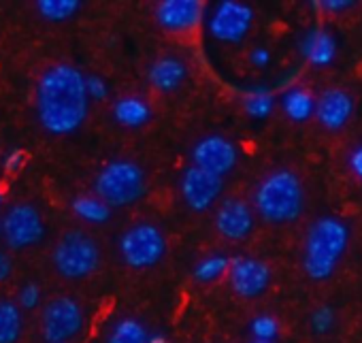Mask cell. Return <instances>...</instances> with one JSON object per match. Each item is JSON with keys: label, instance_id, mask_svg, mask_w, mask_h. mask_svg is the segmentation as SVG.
Listing matches in <instances>:
<instances>
[{"label": "cell", "instance_id": "obj_1", "mask_svg": "<svg viewBox=\"0 0 362 343\" xmlns=\"http://www.w3.org/2000/svg\"><path fill=\"white\" fill-rule=\"evenodd\" d=\"M35 109L45 132L54 136L77 132L90 111L86 75L66 62H58L45 69L37 81Z\"/></svg>", "mask_w": 362, "mask_h": 343}, {"label": "cell", "instance_id": "obj_2", "mask_svg": "<svg viewBox=\"0 0 362 343\" xmlns=\"http://www.w3.org/2000/svg\"><path fill=\"white\" fill-rule=\"evenodd\" d=\"M349 245V226L334 216L315 220L303 243V271L313 281H326L337 271Z\"/></svg>", "mask_w": 362, "mask_h": 343}, {"label": "cell", "instance_id": "obj_3", "mask_svg": "<svg viewBox=\"0 0 362 343\" xmlns=\"http://www.w3.org/2000/svg\"><path fill=\"white\" fill-rule=\"evenodd\" d=\"M256 214L269 224L296 222L305 209V188L290 168H277L264 175L254 190Z\"/></svg>", "mask_w": 362, "mask_h": 343}, {"label": "cell", "instance_id": "obj_4", "mask_svg": "<svg viewBox=\"0 0 362 343\" xmlns=\"http://www.w3.org/2000/svg\"><path fill=\"white\" fill-rule=\"evenodd\" d=\"M147 192L145 170L128 158L107 162L94 180V194L113 207H128L141 201Z\"/></svg>", "mask_w": 362, "mask_h": 343}, {"label": "cell", "instance_id": "obj_5", "mask_svg": "<svg viewBox=\"0 0 362 343\" xmlns=\"http://www.w3.org/2000/svg\"><path fill=\"white\" fill-rule=\"evenodd\" d=\"M52 262L60 277L73 281L86 279L100 267V248L88 233L69 231L58 239L52 252Z\"/></svg>", "mask_w": 362, "mask_h": 343}, {"label": "cell", "instance_id": "obj_6", "mask_svg": "<svg viewBox=\"0 0 362 343\" xmlns=\"http://www.w3.org/2000/svg\"><path fill=\"white\" fill-rule=\"evenodd\" d=\"M119 256L126 267L143 271L156 267L166 254V237L164 233L149 222L132 224L119 237Z\"/></svg>", "mask_w": 362, "mask_h": 343}, {"label": "cell", "instance_id": "obj_7", "mask_svg": "<svg viewBox=\"0 0 362 343\" xmlns=\"http://www.w3.org/2000/svg\"><path fill=\"white\" fill-rule=\"evenodd\" d=\"M86 324V311L73 296H54L41 311V337L45 343H71Z\"/></svg>", "mask_w": 362, "mask_h": 343}, {"label": "cell", "instance_id": "obj_8", "mask_svg": "<svg viewBox=\"0 0 362 343\" xmlns=\"http://www.w3.org/2000/svg\"><path fill=\"white\" fill-rule=\"evenodd\" d=\"M47 226L41 211L30 203H16L3 216V237L16 252L39 245L45 239Z\"/></svg>", "mask_w": 362, "mask_h": 343}, {"label": "cell", "instance_id": "obj_9", "mask_svg": "<svg viewBox=\"0 0 362 343\" xmlns=\"http://www.w3.org/2000/svg\"><path fill=\"white\" fill-rule=\"evenodd\" d=\"M254 18V9L241 0H222L211 11L207 28L216 41L235 45L250 35Z\"/></svg>", "mask_w": 362, "mask_h": 343}, {"label": "cell", "instance_id": "obj_10", "mask_svg": "<svg viewBox=\"0 0 362 343\" xmlns=\"http://www.w3.org/2000/svg\"><path fill=\"white\" fill-rule=\"evenodd\" d=\"M273 271L269 262L254 256H237L230 260L228 284L239 298H258L271 286Z\"/></svg>", "mask_w": 362, "mask_h": 343}, {"label": "cell", "instance_id": "obj_11", "mask_svg": "<svg viewBox=\"0 0 362 343\" xmlns=\"http://www.w3.org/2000/svg\"><path fill=\"white\" fill-rule=\"evenodd\" d=\"M237 162H239L237 145L222 134L203 136L192 147V164L222 180L237 166Z\"/></svg>", "mask_w": 362, "mask_h": 343}, {"label": "cell", "instance_id": "obj_12", "mask_svg": "<svg viewBox=\"0 0 362 343\" xmlns=\"http://www.w3.org/2000/svg\"><path fill=\"white\" fill-rule=\"evenodd\" d=\"M179 190H181V197H184V203L188 209L203 214V211L211 209L214 203L224 192V180L190 164L184 170V175H181Z\"/></svg>", "mask_w": 362, "mask_h": 343}, {"label": "cell", "instance_id": "obj_13", "mask_svg": "<svg viewBox=\"0 0 362 343\" xmlns=\"http://www.w3.org/2000/svg\"><path fill=\"white\" fill-rule=\"evenodd\" d=\"M205 16V5L201 0H162L153 9L156 24L173 35L190 33L201 26Z\"/></svg>", "mask_w": 362, "mask_h": 343}, {"label": "cell", "instance_id": "obj_14", "mask_svg": "<svg viewBox=\"0 0 362 343\" xmlns=\"http://www.w3.org/2000/svg\"><path fill=\"white\" fill-rule=\"evenodd\" d=\"M254 224V209L241 199H226L216 211V231L228 241H245Z\"/></svg>", "mask_w": 362, "mask_h": 343}, {"label": "cell", "instance_id": "obj_15", "mask_svg": "<svg viewBox=\"0 0 362 343\" xmlns=\"http://www.w3.org/2000/svg\"><path fill=\"white\" fill-rule=\"evenodd\" d=\"M354 98L341 88H328L315 98V120L322 128L337 132L347 126L354 115Z\"/></svg>", "mask_w": 362, "mask_h": 343}, {"label": "cell", "instance_id": "obj_16", "mask_svg": "<svg viewBox=\"0 0 362 343\" xmlns=\"http://www.w3.org/2000/svg\"><path fill=\"white\" fill-rule=\"evenodd\" d=\"M186 77H188V66L177 56H162L147 71V81L158 92L179 90L181 83L186 81Z\"/></svg>", "mask_w": 362, "mask_h": 343}, {"label": "cell", "instance_id": "obj_17", "mask_svg": "<svg viewBox=\"0 0 362 343\" xmlns=\"http://www.w3.org/2000/svg\"><path fill=\"white\" fill-rule=\"evenodd\" d=\"M300 54L311 66H328L337 58V39L324 28H311L300 39Z\"/></svg>", "mask_w": 362, "mask_h": 343}, {"label": "cell", "instance_id": "obj_18", "mask_svg": "<svg viewBox=\"0 0 362 343\" xmlns=\"http://www.w3.org/2000/svg\"><path fill=\"white\" fill-rule=\"evenodd\" d=\"M113 117L124 128H143L151 120V107L141 96H122L113 103Z\"/></svg>", "mask_w": 362, "mask_h": 343}, {"label": "cell", "instance_id": "obj_19", "mask_svg": "<svg viewBox=\"0 0 362 343\" xmlns=\"http://www.w3.org/2000/svg\"><path fill=\"white\" fill-rule=\"evenodd\" d=\"M281 109L292 122H307L315 117V96L305 88H290L281 96Z\"/></svg>", "mask_w": 362, "mask_h": 343}, {"label": "cell", "instance_id": "obj_20", "mask_svg": "<svg viewBox=\"0 0 362 343\" xmlns=\"http://www.w3.org/2000/svg\"><path fill=\"white\" fill-rule=\"evenodd\" d=\"M71 211L86 224H105L111 220V207L96 194H79L71 201Z\"/></svg>", "mask_w": 362, "mask_h": 343}, {"label": "cell", "instance_id": "obj_21", "mask_svg": "<svg viewBox=\"0 0 362 343\" xmlns=\"http://www.w3.org/2000/svg\"><path fill=\"white\" fill-rule=\"evenodd\" d=\"M22 330V307L11 298H0V343H18Z\"/></svg>", "mask_w": 362, "mask_h": 343}, {"label": "cell", "instance_id": "obj_22", "mask_svg": "<svg viewBox=\"0 0 362 343\" xmlns=\"http://www.w3.org/2000/svg\"><path fill=\"white\" fill-rule=\"evenodd\" d=\"M149 330L145 328V324L136 318H119L109 335H107V341L105 343H147L149 341Z\"/></svg>", "mask_w": 362, "mask_h": 343}, {"label": "cell", "instance_id": "obj_23", "mask_svg": "<svg viewBox=\"0 0 362 343\" xmlns=\"http://www.w3.org/2000/svg\"><path fill=\"white\" fill-rule=\"evenodd\" d=\"M275 109V94L269 88H252L243 94V111L252 120H267Z\"/></svg>", "mask_w": 362, "mask_h": 343}, {"label": "cell", "instance_id": "obj_24", "mask_svg": "<svg viewBox=\"0 0 362 343\" xmlns=\"http://www.w3.org/2000/svg\"><path fill=\"white\" fill-rule=\"evenodd\" d=\"M230 260H233V258H228V256H224V254L205 256V258H201V260L194 264L192 277H194L199 284H214V281H218L220 277L228 275Z\"/></svg>", "mask_w": 362, "mask_h": 343}, {"label": "cell", "instance_id": "obj_25", "mask_svg": "<svg viewBox=\"0 0 362 343\" xmlns=\"http://www.w3.org/2000/svg\"><path fill=\"white\" fill-rule=\"evenodd\" d=\"M37 11L43 20L58 24L77 16L81 11V3L79 0H39Z\"/></svg>", "mask_w": 362, "mask_h": 343}, {"label": "cell", "instance_id": "obj_26", "mask_svg": "<svg viewBox=\"0 0 362 343\" xmlns=\"http://www.w3.org/2000/svg\"><path fill=\"white\" fill-rule=\"evenodd\" d=\"M250 332L254 335V341H269L275 343L277 335H279V322L277 318H273L271 313H260L252 320L250 324Z\"/></svg>", "mask_w": 362, "mask_h": 343}, {"label": "cell", "instance_id": "obj_27", "mask_svg": "<svg viewBox=\"0 0 362 343\" xmlns=\"http://www.w3.org/2000/svg\"><path fill=\"white\" fill-rule=\"evenodd\" d=\"M334 322H337V315L330 307L322 305L317 309H313L311 318H309V326L315 335H326L334 328Z\"/></svg>", "mask_w": 362, "mask_h": 343}, {"label": "cell", "instance_id": "obj_28", "mask_svg": "<svg viewBox=\"0 0 362 343\" xmlns=\"http://www.w3.org/2000/svg\"><path fill=\"white\" fill-rule=\"evenodd\" d=\"M41 298H43V290H41V286L39 284H35V281H28V284H24L22 288H20V292H18V305L22 307V309H37L39 305H41Z\"/></svg>", "mask_w": 362, "mask_h": 343}, {"label": "cell", "instance_id": "obj_29", "mask_svg": "<svg viewBox=\"0 0 362 343\" xmlns=\"http://www.w3.org/2000/svg\"><path fill=\"white\" fill-rule=\"evenodd\" d=\"M86 92H88L90 100H105L109 96V86L100 75L90 73V75H86Z\"/></svg>", "mask_w": 362, "mask_h": 343}, {"label": "cell", "instance_id": "obj_30", "mask_svg": "<svg viewBox=\"0 0 362 343\" xmlns=\"http://www.w3.org/2000/svg\"><path fill=\"white\" fill-rule=\"evenodd\" d=\"M26 162H28V153L22 147H13L11 151H7V156L3 160V168L7 170V173L16 175L26 166Z\"/></svg>", "mask_w": 362, "mask_h": 343}, {"label": "cell", "instance_id": "obj_31", "mask_svg": "<svg viewBox=\"0 0 362 343\" xmlns=\"http://www.w3.org/2000/svg\"><path fill=\"white\" fill-rule=\"evenodd\" d=\"M354 5H356L354 0H315L313 3V7H317L324 13H343Z\"/></svg>", "mask_w": 362, "mask_h": 343}, {"label": "cell", "instance_id": "obj_32", "mask_svg": "<svg viewBox=\"0 0 362 343\" xmlns=\"http://www.w3.org/2000/svg\"><path fill=\"white\" fill-rule=\"evenodd\" d=\"M250 60L256 69H264L271 64V52L267 47H254L252 54H250Z\"/></svg>", "mask_w": 362, "mask_h": 343}, {"label": "cell", "instance_id": "obj_33", "mask_svg": "<svg viewBox=\"0 0 362 343\" xmlns=\"http://www.w3.org/2000/svg\"><path fill=\"white\" fill-rule=\"evenodd\" d=\"M349 168H351V173L362 182V145L354 147V151L349 153Z\"/></svg>", "mask_w": 362, "mask_h": 343}, {"label": "cell", "instance_id": "obj_34", "mask_svg": "<svg viewBox=\"0 0 362 343\" xmlns=\"http://www.w3.org/2000/svg\"><path fill=\"white\" fill-rule=\"evenodd\" d=\"M13 275V260L7 252H0V284Z\"/></svg>", "mask_w": 362, "mask_h": 343}, {"label": "cell", "instance_id": "obj_35", "mask_svg": "<svg viewBox=\"0 0 362 343\" xmlns=\"http://www.w3.org/2000/svg\"><path fill=\"white\" fill-rule=\"evenodd\" d=\"M147 343H168V337L164 332H151Z\"/></svg>", "mask_w": 362, "mask_h": 343}, {"label": "cell", "instance_id": "obj_36", "mask_svg": "<svg viewBox=\"0 0 362 343\" xmlns=\"http://www.w3.org/2000/svg\"><path fill=\"white\" fill-rule=\"evenodd\" d=\"M3 203H5V192L0 190V205H3Z\"/></svg>", "mask_w": 362, "mask_h": 343}, {"label": "cell", "instance_id": "obj_37", "mask_svg": "<svg viewBox=\"0 0 362 343\" xmlns=\"http://www.w3.org/2000/svg\"><path fill=\"white\" fill-rule=\"evenodd\" d=\"M0 235H3V220H0Z\"/></svg>", "mask_w": 362, "mask_h": 343}, {"label": "cell", "instance_id": "obj_38", "mask_svg": "<svg viewBox=\"0 0 362 343\" xmlns=\"http://www.w3.org/2000/svg\"><path fill=\"white\" fill-rule=\"evenodd\" d=\"M252 343H269V341H252Z\"/></svg>", "mask_w": 362, "mask_h": 343}]
</instances>
